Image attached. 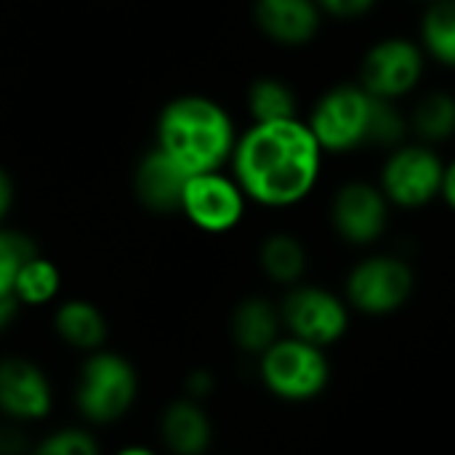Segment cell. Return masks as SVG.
I'll return each mask as SVG.
<instances>
[{"instance_id": "1", "label": "cell", "mask_w": 455, "mask_h": 455, "mask_svg": "<svg viewBox=\"0 0 455 455\" xmlns=\"http://www.w3.org/2000/svg\"><path fill=\"white\" fill-rule=\"evenodd\" d=\"M325 152L304 117L251 123L235 144L229 168L248 203L269 211L301 205L320 184Z\"/></svg>"}, {"instance_id": "2", "label": "cell", "mask_w": 455, "mask_h": 455, "mask_svg": "<svg viewBox=\"0 0 455 455\" xmlns=\"http://www.w3.org/2000/svg\"><path fill=\"white\" fill-rule=\"evenodd\" d=\"M307 123L325 155H352L365 147L389 152L411 139L408 112L397 101L376 99L357 80L320 93Z\"/></svg>"}, {"instance_id": "3", "label": "cell", "mask_w": 455, "mask_h": 455, "mask_svg": "<svg viewBox=\"0 0 455 455\" xmlns=\"http://www.w3.org/2000/svg\"><path fill=\"white\" fill-rule=\"evenodd\" d=\"M237 136L227 107L200 93L171 99L155 125V147L173 157L189 176L229 165Z\"/></svg>"}, {"instance_id": "4", "label": "cell", "mask_w": 455, "mask_h": 455, "mask_svg": "<svg viewBox=\"0 0 455 455\" xmlns=\"http://www.w3.org/2000/svg\"><path fill=\"white\" fill-rule=\"evenodd\" d=\"M139 397L136 368L117 352H91L80 365L75 405L88 424L107 427L120 421Z\"/></svg>"}, {"instance_id": "5", "label": "cell", "mask_w": 455, "mask_h": 455, "mask_svg": "<svg viewBox=\"0 0 455 455\" xmlns=\"http://www.w3.org/2000/svg\"><path fill=\"white\" fill-rule=\"evenodd\" d=\"M445 160L443 155L416 139L387 152L379 173V187L400 211H421L440 200Z\"/></svg>"}, {"instance_id": "6", "label": "cell", "mask_w": 455, "mask_h": 455, "mask_svg": "<svg viewBox=\"0 0 455 455\" xmlns=\"http://www.w3.org/2000/svg\"><path fill=\"white\" fill-rule=\"evenodd\" d=\"M427 53L408 35H387L376 40L360 59L357 83L384 101H403L419 91L427 75Z\"/></svg>"}, {"instance_id": "7", "label": "cell", "mask_w": 455, "mask_h": 455, "mask_svg": "<svg viewBox=\"0 0 455 455\" xmlns=\"http://www.w3.org/2000/svg\"><path fill=\"white\" fill-rule=\"evenodd\" d=\"M264 387L288 403H307L323 395L331 381V365L320 347L301 339H277L259 363Z\"/></svg>"}, {"instance_id": "8", "label": "cell", "mask_w": 455, "mask_h": 455, "mask_svg": "<svg viewBox=\"0 0 455 455\" xmlns=\"http://www.w3.org/2000/svg\"><path fill=\"white\" fill-rule=\"evenodd\" d=\"M416 291L413 267L392 253H373L357 261L347 275V304L363 315L384 317L403 309Z\"/></svg>"}, {"instance_id": "9", "label": "cell", "mask_w": 455, "mask_h": 455, "mask_svg": "<svg viewBox=\"0 0 455 455\" xmlns=\"http://www.w3.org/2000/svg\"><path fill=\"white\" fill-rule=\"evenodd\" d=\"M280 317L288 336L325 349L344 339L349 328V304L328 288L299 283L285 293Z\"/></svg>"}, {"instance_id": "10", "label": "cell", "mask_w": 455, "mask_h": 455, "mask_svg": "<svg viewBox=\"0 0 455 455\" xmlns=\"http://www.w3.org/2000/svg\"><path fill=\"white\" fill-rule=\"evenodd\" d=\"M392 219V203L381 192L379 181L352 179L344 181L331 197V224L333 232L357 248L379 243Z\"/></svg>"}, {"instance_id": "11", "label": "cell", "mask_w": 455, "mask_h": 455, "mask_svg": "<svg viewBox=\"0 0 455 455\" xmlns=\"http://www.w3.org/2000/svg\"><path fill=\"white\" fill-rule=\"evenodd\" d=\"M248 211V197L232 173L208 171L189 176L181 197V211L192 227L208 235L232 232Z\"/></svg>"}, {"instance_id": "12", "label": "cell", "mask_w": 455, "mask_h": 455, "mask_svg": "<svg viewBox=\"0 0 455 455\" xmlns=\"http://www.w3.org/2000/svg\"><path fill=\"white\" fill-rule=\"evenodd\" d=\"M53 411V387L40 365L27 357L0 360V413L16 424L43 421Z\"/></svg>"}, {"instance_id": "13", "label": "cell", "mask_w": 455, "mask_h": 455, "mask_svg": "<svg viewBox=\"0 0 455 455\" xmlns=\"http://www.w3.org/2000/svg\"><path fill=\"white\" fill-rule=\"evenodd\" d=\"M251 13L256 29L280 48L315 43L325 19L317 0H253Z\"/></svg>"}, {"instance_id": "14", "label": "cell", "mask_w": 455, "mask_h": 455, "mask_svg": "<svg viewBox=\"0 0 455 455\" xmlns=\"http://www.w3.org/2000/svg\"><path fill=\"white\" fill-rule=\"evenodd\" d=\"M189 181V173L168 157L160 147H152L141 155L133 171V192L139 203L152 213H179L184 187Z\"/></svg>"}, {"instance_id": "15", "label": "cell", "mask_w": 455, "mask_h": 455, "mask_svg": "<svg viewBox=\"0 0 455 455\" xmlns=\"http://www.w3.org/2000/svg\"><path fill=\"white\" fill-rule=\"evenodd\" d=\"M160 437L173 455H205L213 443V427L197 400L181 397L163 411Z\"/></svg>"}, {"instance_id": "16", "label": "cell", "mask_w": 455, "mask_h": 455, "mask_svg": "<svg viewBox=\"0 0 455 455\" xmlns=\"http://www.w3.org/2000/svg\"><path fill=\"white\" fill-rule=\"evenodd\" d=\"M53 328L67 347L85 352V355L99 352L109 336L104 312L85 299H69V301L59 304V309L53 315Z\"/></svg>"}, {"instance_id": "17", "label": "cell", "mask_w": 455, "mask_h": 455, "mask_svg": "<svg viewBox=\"0 0 455 455\" xmlns=\"http://www.w3.org/2000/svg\"><path fill=\"white\" fill-rule=\"evenodd\" d=\"M280 328H283L280 309L261 296H251L240 301L232 315V339L248 355L261 357L280 339Z\"/></svg>"}, {"instance_id": "18", "label": "cell", "mask_w": 455, "mask_h": 455, "mask_svg": "<svg viewBox=\"0 0 455 455\" xmlns=\"http://www.w3.org/2000/svg\"><path fill=\"white\" fill-rule=\"evenodd\" d=\"M408 123H411V136L429 147L455 139V93L429 91L419 96L408 112Z\"/></svg>"}, {"instance_id": "19", "label": "cell", "mask_w": 455, "mask_h": 455, "mask_svg": "<svg viewBox=\"0 0 455 455\" xmlns=\"http://www.w3.org/2000/svg\"><path fill=\"white\" fill-rule=\"evenodd\" d=\"M259 264L272 283L293 288L304 280V275L309 269V251L296 235L275 232L261 243Z\"/></svg>"}, {"instance_id": "20", "label": "cell", "mask_w": 455, "mask_h": 455, "mask_svg": "<svg viewBox=\"0 0 455 455\" xmlns=\"http://www.w3.org/2000/svg\"><path fill=\"white\" fill-rule=\"evenodd\" d=\"M245 107L251 115V123H280L293 120L299 115V96L291 88L288 80L264 75L256 77L245 91Z\"/></svg>"}, {"instance_id": "21", "label": "cell", "mask_w": 455, "mask_h": 455, "mask_svg": "<svg viewBox=\"0 0 455 455\" xmlns=\"http://www.w3.org/2000/svg\"><path fill=\"white\" fill-rule=\"evenodd\" d=\"M419 43L427 59L455 72V0H435L424 8Z\"/></svg>"}, {"instance_id": "22", "label": "cell", "mask_w": 455, "mask_h": 455, "mask_svg": "<svg viewBox=\"0 0 455 455\" xmlns=\"http://www.w3.org/2000/svg\"><path fill=\"white\" fill-rule=\"evenodd\" d=\"M59 291H61V272L51 259H45L40 253L32 256L21 267L16 283H13V293L19 296V301L24 307L51 304L59 296Z\"/></svg>"}, {"instance_id": "23", "label": "cell", "mask_w": 455, "mask_h": 455, "mask_svg": "<svg viewBox=\"0 0 455 455\" xmlns=\"http://www.w3.org/2000/svg\"><path fill=\"white\" fill-rule=\"evenodd\" d=\"M37 256V245L29 235L0 224V291H13L21 267Z\"/></svg>"}, {"instance_id": "24", "label": "cell", "mask_w": 455, "mask_h": 455, "mask_svg": "<svg viewBox=\"0 0 455 455\" xmlns=\"http://www.w3.org/2000/svg\"><path fill=\"white\" fill-rule=\"evenodd\" d=\"M29 455H101L99 440L80 427H67L45 435Z\"/></svg>"}, {"instance_id": "25", "label": "cell", "mask_w": 455, "mask_h": 455, "mask_svg": "<svg viewBox=\"0 0 455 455\" xmlns=\"http://www.w3.org/2000/svg\"><path fill=\"white\" fill-rule=\"evenodd\" d=\"M323 16L336 19V21H357L363 16H368L379 0H317Z\"/></svg>"}, {"instance_id": "26", "label": "cell", "mask_w": 455, "mask_h": 455, "mask_svg": "<svg viewBox=\"0 0 455 455\" xmlns=\"http://www.w3.org/2000/svg\"><path fill=\"white\" fill-rule=\"evenodd\" d=\"M29 451L32 448L27 443L21 424H16V421L0 424V455H29Z\"/></svg>"}, {"instance_id": "27", "label": "cell", "mask_w": 455, "mask_h": 455, "mask_svg": "<svg viewBox=\"0 0 455 455\" xmlns=\"http://www.w3.org/2000/svg\"><path fill=\"white\" fill-rule=\"evenodd\" d=\"M21 307H24V304L19 301V296H16L13 291H0V333L8 331V328L16 323Z\"/></svg>"}, {"instance_id": "28", "label": "cell", "mask_w": 455, "mask_h": 455, "mask_svg": "<svg viewBox=\"0 0 455 455\" xmlns=\"http://www.w3.org/2000/svg\"><path fill=\"white\" fill-rule=\"evenodd\" d=\"M211 389H213V376L208 373V371H195V373H189V379H187V397H192V400H203V397H208L211 395Z\"/></svg>"}, {"instance_id": "29", "label": "cell", "mask_w": 455, "mask_h": 455, "mask_svg": "<svg viewBox=\"0 0 455 455\" xmlns=\"http://www.w3.org/2000/svg\"><path fill=\"white\" fill-rule=\"evenodd\" d=\"M440 200L455 213V157L445 163V173H443V189H440Z\"/></svg>"}, {"instance_id": "30", "label": "cell", "mask_w": 455, "mask_h": 455, "mask_svg": "<svg viewBox=\"0 0 455 455\" xmlns=\"http://www.w3.org/2000/svg\"><path fill=\"white\" fill-rule=\"evenodd\" d=\"M11 205H13V179L8 176L5 168H0V224L5 221Z\"/></svg>"}, {"instance_id": "31", "label": "cell", "mask_w": 455, "mask_h": 455, "mask_svg": "<svg viewBox=\"0 0 455 455\" xmlns=\"http://www.w3.org/2000/svg\"><path fill=\"white\" fill-rule=\"evenodd\" d=\"M115 455H157V453H155V451H149V448H144V445H128V448L117 451Z\"/></svg>"}, {"instance_id": "32", "label": "cell", "mask_w": 455, "mask_h": 455, "mask_svg": "<svg viewBox=\"0 0 455 455\" xmlns=\"http://www.w3.org/2000/svg\"><path fill=\"white\" fill-rule=\"evenodd\" d=\"M419 3H424V5H429V3H435V0H419Z\"/></svg>"}]
</instances>
